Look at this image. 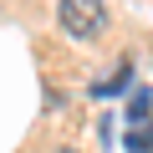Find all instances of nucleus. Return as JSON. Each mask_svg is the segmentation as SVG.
Instances as JSON below:
<instances>
[{
    "instance_id": "obj_1",
    "label": "nucleus",
    "mask_w": 153,
    "mask_h": 153,
    "mask_svg": "<svg viewBox=\"0 0 153 153\" xmlns=\"http://www.w3.org/2000/svg\"><path fill=\"white\" fill-rule=\"evenodd\" d=\"M56 26L71 41H97L107 31V5L102 0H56Z\"/></svg>"
},
{
    "instance_id": "obj_2",
    "label": "nucleus",
    "mask_w": 153,
    "mask_h": 153,
    "mask_svg": "<svg viewBox=\"0 0 153 153\" xmlns=\"http://www.w3.org/2000/svg\"><path fill=\"white\" fill-rule=\"evenodd\" d=\"M123 148H128V153H153V128H148V123H133L128 138H123Z\"/></svg>"
},
{
    "instance_id": "obj_3",
    "label": "nucleus",
    "mask_w": 153,
    "mask_h": 153,
    "mask_svg": "<svg viewBox=\"0 0 153 153\" xmlns=\"http://www.w3.org/2000/svg\"><path fill=\"white\" fill-rule=\"evenodd\" d=\"M148 107H153V92H148V87H138V92H133V102H128V123H148Z\"/></svg>"
},
{
    "instance_id": "obj_4",
    "label": "nucleus",
    "mask_w": 153,
    "mask_h": 153,
    "mask_svg": "<svg viewBox=\"0 0 153 153\" xmlns=\"http://www.w3.org/2000/svg\"><path fill=\"white\" fill-rule=\"evenodd\" d=\"M128 76H133V61H123V66L112 71V82H97V97H112V92H123V87H128Z\"/></svg>"
},
{
    "instance_id": "obj_5",
    "label": "nucleus",
    "mask_w": 153,
    "mask_h": 153,
    "mask_svg": "<svg viewBox=\"0 0 153 153\" xmlns=\"http://www.w3.org/2000/svg\"><path fill=\"white\" fill-rule=\"evenodd\" d=\"M56 153H76V148H56Z\"/></svg>"
}]
</instances>
